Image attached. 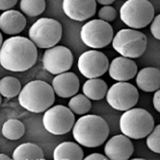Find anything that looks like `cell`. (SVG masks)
Here are the masks:
<instances>
[{
	"mask_svg": "<svg viewBox=\"0 0 160 160\" xmlns=\"http://www.w3.org/2000/svg\"><path fill=\"white\" fill-rule=\"evenodd\" d=\"M148 45L147 36L141 31L132 28L121 29L113 37L112 47L121 56L130 59L141 57Z\"/></svg>",
	"mask_w": 160,
	"mask_h": 160,
	"instance_id": "5b68a950",
	"label": "cell"
},
{
	"mask_svg": "<svg viewBox=\"0 0 160 160\" xmlns=\"http://www.w3.org/2000/svg\"><path fill=\"white\" fill-rule=\"evenodd\" d=\"M26 18L17 10H7L0 15V30L10 36H17L24 30Z\"/></svg>",
	"mask_w": 160,
	"mask_h": 160,
	"instance_id": "e0dca14e",
	"label": "cell"
},
{
	"mask_svg": "<svg viewBox=\"0 0 160 160\" xmlns=\"http://www.w3.org/2000/svg\"><path fill=\"white\" fill-rule=\"evenodd\" d=\"M11 157L5 153H0V160H10Z\"/></svg>",
	"mask_w": 160,
	"mask_h": 160,
	"instance_id": "d6a6232c",
	"label": "cell"
},
{
	"mask_svg": "<svg viewBox=\"0 0 160 160\" xmlns=\"http://www.w3.org/2000/svg\"><path fill=\"white\" fill-rule=\"evenodd\" d=\"M51 86L55 95L63 98H68L78 93L80 82L74 72H66L57 74L52 80Z\"/></svg>",
	"mask_w": 160,
	"mask_h": 160,
	"instance_id": "2e32d148",
	"label": "cell"
},
{
	"mask_svg": "<svg viewBox=\"0 0 160 160\" xmlns=\"http://www.w3.org/2000/svg\"><path fill=\"white\" fill-rule=\"evenodd\" d=\"M97 3L102 5V6H106V5H111L112 3H114L116 0H96Z\"/></svg>",
	"mask_w": 160,
	"mask_h": 160,
	"instance_id": "1f68e13d",
	"label": "cell"
},
{
	"mask_svg": "<svg viewBox=\"0 0 160 160\" xmlns=\"http://www.w3.org/2000/svg\"><path fill=\"white\" fill-rule=\"evenodd\" d=\"M134 152L133 144L128 136L118 134L111 137L104 146V154L111 160H127Z\"/></svg>",
	"mask_w": 160,
	"mask_h": 160,
	"instance_id": "5bb4252c",
	"label": "cell"
},
{
	"mask_svg": "<svg viewBox=\"0 0 160 160\" xmlns=\"http://www.w3.org/2000/svg\"><path fill=\"white\" fill-rule=\"evenodd\" d=\"M138 72V67L133 59L119 56L114 58L109 64V76L118 82H125L134 78Z\"/></svg>",
	"mask_w": 160,
	"mask_h": 160,
	"instance_id": "9a60e30c",
	"label": "cell"
},
{
	"mask_svg": "<svg viewBox=\"0 0 160 160\" xmlns=\"http://www.w3.org/2000/svg\"><path fill=\"white\" fill-rule=\"evenodd\" d=\"M1 102H2V96L0 95V104H1Z\"/></svg>",
	"mask_w": 160,
	"mask_h": 160,
	"instance_id": "e575fe53",
	"label": "cell"
},
{
	"mask_svg": "<svg viewBox=\"0 0 160 160\" xmlns=\"http://www.w3.org/2000/svg\"><path fill=\"white\" fill-rule=\"evenodd\" d=\"M73 61L72 51L64 45H55L45 49L42 60L44 70L54 75L68 72L73 65Z\"/></svg>",
	"mask_w": 160,
	"mask_h": 160,
	"instance_id": "8fae6325",
	"label": "cell"
},
{
	"mask_svg": "<svg viewBox=\"0 0 160 160\" xmlns=\"http://www.w3.org/2000/svg\"><path fill=\"white\" fill-rule=\"evenodd\" d=\"M108 91L106 82L101 78L87 79L82 87L83 94L91 100H100L104 98Z\"/></svg>",
	"mask_w": 160,
	"mask_h": 160,
	"instance_id": "ffe728a7",
	"label": "cell"
},
{
	"mask_svg": "<svg viewBox=\"0 0 160 160\" xmlns=\"http://www.w3.org/2000/svg\"><path fill=\"white\" fill-rule=\"evenodd\" d=\"M120 18L129 28L142 29L152 21L154 7L148 0H127L121 7Z\"/></svg>",
	"mask_w": 160,
	"mask_h": 160,
	"instance_id": "8992f818",
	"label": "cell"
},
{
	"mask_svg": "<svg viewBox=\"0 0 160 160\" xmlns=\"http://www.w3.org/2000/svg\"><path fill=\"white\" fill-rule=\"evenodd\" d=\"M84 158V152L76 142H63L53 151L54 160H81Z\"/></svg>",
	"mask_w": 160,
	"mask_h": 160,
	"instance_id": "d6986e66",
	"label": "cell"
},
{
	"mask_svg": "<svg viewBox=\"0 0 160 160\" xmlns=\"http://www.w3.org/2000/svg\"><path fill=\"white\" fill-rule=\"evenodd\" d=\"M1 133L6 139L11 141H16L20 139L24 135L25 127L19 120L10 119L3 123Z\"/></svg>",
	"mask_w": 160,
	"mask_h": 160,
	"instance_id": "7402d4cb",
	"label": "cell"
},
{
	"mask_svg": "<svg viewBox=\"0 0 160 160\" xmlns=\"http://www.w3.org/2000/svg\"><path fill=\"white\" fill-rule=\"evenodd\" d=\"M109 60L107 56L97 49H91L83 52L79 56L77 68L84 77L87 79L98 78L108 72Z\"/></svg>",
	"mask_w": 160,
	"mask_h": 160,
	"instance_id": "7c38bea8",
	"label": "cell"
},
{
	"mask_svg": "<svg viewBox=\"0 0 160 160\" xmlns=\"http://www.w3.org/2000/svg\"><path fill=\"white\" fill-rule=\"evenodd\" d=\"M55 93L51 85L42 80H33L21 89L18 95L19 105L32 113H42L51 107Z\"/></svg>",
	"mask_w": 160,
	"mask_h": 160,
	"instance_id": "3957f363",
	"label": "cell"
},
{
	"mask_svg": "<svg viewBox=\"0 0 160 160\" xmlns=\"http://www.w3.org/2000/svg\"><path fill=\"white\" fill-rule=\"evenodd\" d=\"M84 159H86V160H106L108 158H107V156L105 154H101V153H98V152H94L92 154L84 157Z\"/></svg>",
	"mask_w": 160,
	"mask_h": 160,
	"instance_id": "4dcf8cb0",
	"label": "cell"
},
{
	"mask_svg": "<svg viewBox=\"0 0 160 160\" xmlns=\"http://www.w3.org/2000/svg\"><path fill=\"white\" fill-rule=\"evenodd\" d=\"M18 0H0V11H7L14 8Z\"/></svg>",
	"mask_w": 160,
	"mask_h": 160,
	"instance_id": "f1b7e54d",
	"label": "cell"
},
{
	"mask_svg": "<svg viewBox=\"0 0 160 160\" xmlns=\"http://www.w3.org/2000/svg\"><path fill=\"white\" fill-rule=\"evenodd\" d=\"M15 160H43V152L42 148L33 143H23L19 145L13 152Z\"/></svg>",
	"mask_w": 160,
	"mask_h": 160,
	"instance_id": "44dd1931",
	"label": "cell"
},
{
	"mask_svg": "<svg viewBox=\"0 0 160 160\" xmlns=\"http://www.w3.org/2000/svg\"><path fill=\"white\" fill-rule=\"evenodd\" d=\"M92 107L91 99H89L84 94H76L71 98L68 101V108H70L75 115L82 116L87 114Z\"/></svg>",
	"mask_w": 160,
	"mask_h": 160,
	"instance_id": "cb8c5ba5",
	"label": "cell"
},
{
	"mask_svg": "<svg viewBox=\"0 0 160 160\" xmlns=\"http://www.w3.org/2000/svg\"><path fill=\"white\" fill-rule=\"evenodd\" d=\"M151 33L158 41H160V14L155 16L151 22Z\"/></svg>",
	"mask_w": 160,
	"mask_h": 160,
	"instance_id": "83f0119b",
	"label": "cell"
},
{
	"mask_svg": "<svg viewBox=\"0 0 160 160\" xmlns=\"http://www.w3.org/2000/svg\"><path fill=\"white\" fill-rule=\"evenodd\" d=\"M62 9L65 15L74 21H85L95 16L96 0H63Z\"/></svg>",
	"mask_w": 160,
	"mask_h": 160,
	"instance_id": "4fadbf2b",
	"label": "cell"
},
{
	"mask_svg": "<svg viewBox=\"0 0 160 160\" xmlns=\"http://www.w3.org/2000/svg\"><path fill=\"white\" fill-rule=\"evenodd\" d=\"M45 7V0H20L19 3L21 12L31 18L42 15L44 12Z\"/></svg>",
	"mask_w": 160,
	"mask_h": 160,
	"instance_id": "d4e9b609",
	"label": "cell"
},
{
	"mask_svg": "<svg viewBox=\"0 0 160 160\" xmlns=\"http://www.w3.org/2000/svg\"><path fill=\"white\" fill-rule=\"evenodd\" d=\"M136 85L145 93H153L160 89V70L147 67L136 74Z\"/></svg>",
	"mask_w": 160,
	"mask_h": 160,
	"instance_id": "ac0fdd59",
	"label": "cell"
},
{
	"mask_svg": "<svg viewBox=\"0 0 160 160\" xmlns=\"http://www.w3.org/2000/svg\"><path fill=\"white\" fill-rule=\"evenodd\" d=\"M37 59V47L26 37H10L0 48V66L9 72H26L36 64Z\"/></svg>",
	"mask_w": 160,
	"mask_h": 160,
	"instance_id": "6da1fadb",
	"label": "cell"
},
{
	"mask_svg": "<svg viewBox=\"0 0 160 160\" xmlns=\"http://www.w3.org/2000/svg\"><path fill=\"white\" fill-rule=\"evenodd\" d=\"M20 81L14 76H5L0 79V95L6 98H13L21 91Z\"/></svg>",
	"mask_w": 160,
	"mask_h": 160,
	"instance_id": "603a6c76",
	"label": "cell"
},
{
	"mask_svg": "<svg viewBox=\"0 0 160 160\" xmlns=\"http://www.w3.org/2000/svg\"><path fill=\"white\" fill-rule=\"evenodd\" d=\"M146 144L150 151L160 154V124L154 125L151 133L146 137Z\"/></svg>",
	"mask_w": 160,
	"mask_h": 160,
	"instance_id": "484cf974",
	"label": "cell"
},
{
	"mask_svg": "<svg viewBox=\"0 0 160 160\" xmlns=\"http://www.w3.org/2000/svg\"><path fill=\"white\" fill-rule=\"evenodd\" d=\"M114 37V31L109 22L101 19H92L85 23L80 31V39L85 45L93 49L104 48Z\"/></svg>",
	"mask_w": 160,
	"mask_h": 160,
	"instance_id": "ba28073f",
	"label": "cell"
},
{
	"mask_svg": "<svg viewBox=\"0 0 160 160\" xmlns=\"http://www.w3.org/2000/svg\"><path fill=\"white\" fill-rule=\"evenodd\" d=\"M120 130L130 139H144L154 128L152 114L143 108H131L124 111L120 118Z\"/></svg>",
	"mask_w": 160,
	"mask_h": 160,
	"instance_id": "277c9868",
	"label": "cell"
},
{
	"mask_svg": "<svg viewBox=\"0 0 160 160\" xmlns=\"http://www.w3.org/2000/svg\"><path fill=\"white\" fill-rule=\"evenodd\" d=\"M3 43V38H2V34L0 32V48H1V45Z\"/></svg>",
	"mask_w": 160,
	"mask_h": 160,
	"instance_id": "836d02e7",
	"label": "cell"
},
{
	"mask_svg": "<svg viewBox=\"0 0 160 160\" xmlns=\"http://www.w3.org/2000/svg\"><path fill=\"white\" fill-rule=\"evenodd\" d=\"M152 104H153L154 109L158 113H160V89L155 91L153 98H152Z\"/></svg>",
	"mask_w": 160,
	"mask_h": 160,
	"instance_id": "f546056e",
	"label": "cell"
},
{
	"mask_svg": "<svg viewBox=\"0 0 160 160\" xmlns=\"http://www.w3.org/2000/svg\"><path fill=\"white\" fill-rule=\"evenodd\" d=\"M75 122L74 113L64 105H55L44 111L42 124L53 135H64L72 131Z\"/></svg>",
	"mask_w": 160,
	"mask_h": 160,
	"instance_id": "9c48e42d",
	"label": "cell"
},
{
	"mask_svg": "<svg viewBox=\"0 0 160 160\" xmlns=\"http://www.w3.org/2000/svg\"><path fill=\"white\" fill-rule=\"evenodd\" d=\"M62 25L54 18H42L31 25L29 39L39 48L48 49L57 45L62 38Z\"/></svg>",
	"mask_w": 160,
	"mask_h": 160,
	"instance_id": "52a82bcc",
	"label": "cell"
},
{
	"mask_svg": "<svg viewBox=\"0 0 160 160\" xmlns=\"http://www.w3.org/2000/svg\"><path fill=\"white\" fill-rule=\"evenodd\" d=\"M98 18L101 20H104L106 22H112L116 19L117 18V11L115 10V8H113L110 5H106V6H102V8H100V10L98 11Z\"/></svg>",
	"mask_w": 160,
	"mask_h": 160,
	"instance_id": "4316f807",
	"label": "cell"
},
{
	"mask_svg": "<svg viewBox=\"0 0 160 160\" xmlns=\"http://www.w3.org/2000/svg\"><path fill=\"white\" fill-rule=\"evenodd\" d=\"M105 98L111 108L124 112L137 104L139 93L137 88L128 81L117 82L108 88Z\"/></svg>",
	"mask_w": 160,
	"mask_h": 160,
	"instance_id": "30bf717a",
	"label": "cell"
},
{
	"mask_svg": "<svg viewBox=\"0 0 160 160\" xmlns=\"http://www.w3.org/2000/svg\"><path fill=\"white\" fill-rule=\"evenodd\" d=\"M73 139L82 147L98 148L109 136V127L106 121L98 115H82L72 128Z\"/></svg>",
	"mask_w": 160,
	"mask_h": 160,
	"instance_id": "7a4b0ae2",
	"label": "cell"
}]
</instances>
